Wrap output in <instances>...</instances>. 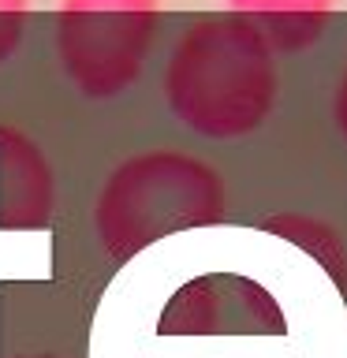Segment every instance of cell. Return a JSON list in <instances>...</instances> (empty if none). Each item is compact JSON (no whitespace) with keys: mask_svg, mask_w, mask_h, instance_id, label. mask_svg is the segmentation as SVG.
<instances>
[{"mask_svg":"<svg viewBox=\"0 0 347 358\" xmlns=\"http://www.w3.org/2000/svg\"><path fill=\"white\" fill-rule=\"evenodd\" d=\"M161 101L194 138H250L276 112L280 52L232 11L194 15L168 45Z\"/></svg>","mask_w":347,"mask_h":358,"instance_id":"obj_1","label":"cell"},{"mask_svg":"<svg viewBox=\"0 0 347 358\" xmlns=\"http://www.w3.org/2000/svg\"><path fill=\"white\" fill-rule=\"evenodd\" d=\"M224 217V172L179 145H146L120 157L90 201V228L112 265H127L179 231L217 228Z\"/></svg>","mask_w":347,"mask_h":358,"instance_id":"obj_2","label":"cell"},{"mask_svg":"<svg viewBox=\"0 0 347 358\" xmlns=\"http://www.w3.org/2000/svg\"><path fill=\"white\" fill-rule=\"evenodd\" d=\"M161 0H56L52 60L83 101H116L139 86L161 38Z\"/></svg>","mask_w":347,"mask_h":358,"instance_id":"obj_3","label":"cell"},{"mask_svg":"<svg viewBox=\"0 0 347 358\" xmlns=\"http://www.w3.org/2000/svg\"><path fill=\"white\" fill-rule=\"evenodd\" d=\"M161 336H284L288 321L265 284L239 273L187 280L157 317Z\"/></svg>","mask_w":347,"mask_h":358,"instance_id":"obj_4","label":"cell"},{"mask_svg":"<svg viewBox=\"0 0 347 358\" xmlns=\"http://www.w3.org/2000/svg\"><path fill=\"white\" fill-rule=\"evenodd\" d=\"M56 168L30 131L0 120V231H49L56 220Z\"/></svg>","mask_w":347,"mask_h":358,"instance_id":"obj_5","label":"cell"},{"mask_svg":"<svg viewBox=\"0 0 347 358\" xmlns=\"http://www.w3.org/2000/svg\"><path fill=\"white\" fill-rule=\"evenodd\" d=\"M232 15L246 19L276 52H306L336 15V0H228Z\"/></svg>","mask_w":347,"mask_h":358,"instance_id":"obj_6","label":"cell"},{"mask_svg":"<svg viewBox=\"0 0 347 358\" xmlns=\"http://www.w3.org/2000/svg\"><path fill=\"white\" fill-rule=\"evenodd\" d=\"M257 228L280 243L295 246L306 257H313V265L332 280V287L340 295H347V239L332 220L306 209H276L269 217H262Z\"/></svg>","mask_w":347,"mask_h":358,"instance_id":"obj_7","label":"cell"},{"mask_svg":"<svg viewBox=\"0 0 347 358\" xmlns=\"http://www.w3.org/2000/svg\"><path fill=\"white\" fill-rule=\"evenodd\" d=\"M34 22V0H0V67L15 60Z\"/></svg>","mask_w":347,"mask_h":358,"instance_id":"obj_8","label":"cell"},{"mask_svg":"<svg viewBox=\"0 0 347 358\" xmlns=\"http://www.w3.org/2000/svg\"><path fill=\"white\" fill-rule=\"evenodd\" d=\"M329 120H332L336 134H340V142L347 145V64H344V71H340V78H336V86H332V97H329Z\"/></svg>","mask_w":347,"mask_h":358,"instance_id":"obj_9","label":"cell"},{"mask_svg":"<svg viewBox=\"0 0 347 358\" xmlns=\"http://www.w3.org/2000/svg\"><path fill=\"white\" fill-rule=\"evenodd\" d=\"M11 358H64V355H11Z\"/></svg>","mask_w":347,"mask_h":358,"instance_id":"obj_10","label":"cell"}]
</instances>
